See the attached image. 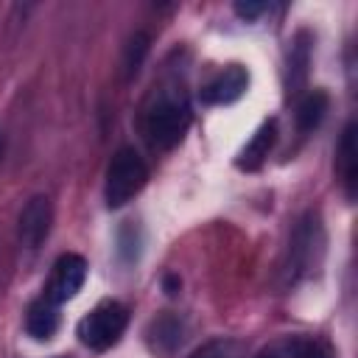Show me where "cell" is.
I'll list each match as a JSON object with an SVG mask.
<instances>
[{
    "instance_id": "1",
    "label": "cell",
    "mask_w": 358,
    "mask_h": 358,
    "mask_svg": "<svg viewBox=\"0 0 358 358\" xmlns=\"http://www.w3.org/2000/svg\"><path fill=\"white\" fill-rule=\"evenodd\" d=\"M190 120H193L190 101L179 84L154 87L140 109V129L145 140L159 151L179 145L182 137L187 134Z\"/></svg>"
},
{
    "instance_id": "2",
    "label": "cell",
    "mask_w": 358,
    "mask_h": 358,
    "mask_svg": "<svg viewBox=\"0 0 358 358\" xmlns=\"http://www.w3.org/2000/svg\"><path fill=\"white\" fill-rule=\"evenodd\" d=\"M148 182V165L143 162V157L123 145L117 148V154L112 157L109 168H106V185H103V199L112 210L129 204Z\"/></svg>"
},
{
    "instance_id": "3",
    "label": "cell",
    "mask_w": 358,
    "mask_h": 358,
    "mask_svg": "<svg viewBox=\"0 0 358 358\" xmlns=\"http://www.w3.org/2000/svg\"><path fill=\"white\" fill-rule=\"evenodd\" d=\"M126 324H129V310H126L120 302L106 299V302L95 305V308L78 322L76 333H78V341H81L84 347H90V350H95V352H103V350H109V347H115V344L120 341Z\"/></svg>"
},
{
    "instance_id": "4",
    "label": "cell",
    "mask_w": 358,
    "mask_h": 358,
    "mask_svg": "<svg viewBox=\"0 0 358 358\" xmlns=\"http://www.w3.org/2000/svg\"><path fill=\"white\" fill-rule=\"evenodd\" d=\"M322 243H324V238H322L319 218L316 215H305L299 221V227L294 229V238L288 243V266H285V271H288L291 282L299 280L302 274H308L316 266V260L322 255Z\"/></svg>"
},
{
    "instance_id": "5",
    "label": "cell",
    "mask_w": 358,
    "mask_h": 358,
    "mask_svg": "<svg viewBox=\"0 0 358 358\" xmlns=\"http://www.w3.org/2000/svg\"><path fill=\"white\" fill-rule=\"evenodd\" d=\"M50 224H53V204L48 196H31L20 213V221H17V235H20V243L22 249L28 252H36L42 246V241L48 238L50 232Z\"/></svg>"
},
{
    "instance_id": "6",
    "label": "cell",
    "mask_w": 358,
    "mask_h": 358,
    "mask_svg": "<svg viewBox=\"0 0 358 358\" xmlns=\"http://www.w3.org/2000/svg\"><path fill=\"white\" fill-rule=\"evenodd\" d=\"M84 280H87V260L76 252H67L56 260L53 274H50L48 288H45V296L53 299L56 305H62V302L73 299L81 291Z\"/></svg>"
},
{
    "instance_id": "7",
    "label": "cell",
    "mask_w": 358,
    "mask_h": 358,
    "mask_svg": "<svg viewBox=\"0 0 358 358\" xmlns=\"http://www.w3.org/2000/svg\"><path fill=\"white\" fill-rule=\"evenodd\" d=\"M249 87V73L241 64H229L221 73H215L204 87H201V103L210 106H227L235 103Z\"/></svg>"
},
{
    "instance_id": "8",
    "label": "cell",
    "mask_w": 358,
    "mask_h": 358,
    "mask_svg": "<svg viewBox=\"0 0 358 358\" xmlns=\"http://www.w3.org/2000/svg\"><path fill=\"white\" fill-rule=\"evenodd\" d=\"M56 330H59V305L42 294L25 310V333L36 341H48Z\"/></svg>"
},
{
    "instance_id": "9",
    "label": "cell",
    "mask_w": 358,
    "mask_h": 358,
    "mask_svg": "<svg viewBox=\"0 0 358 358\" xmlns=\"http://www.w3.org/2000/svg\"><path fill=\"white\" fill-rule=\"evenodd\" d=\"M274 140H277V123H274V120H266V123L252 134V140L243 145V151L238 154V168H243V171H257V168L266 162V157L271 154Z\"/></svg>"
},
{
    "instance_id": "10",
    "label": "cell",
    "mask_w": 358,
    "mask_h": 358,
    "mask_svg": "<svg viewBox=\"0 0 358 358\" xmlns=\"http://www.w3.org/2000/svg\"><path fill=\"white\" fill-rule=\"evenodd\" d=\"M336 171L341 179V187L347 193V199L355 196V176H358V165H355V123H347L341 131V143L336 151Z\"/></svg>"
},
{
    "instance_id": "11",
    "label": "cell",
    "mask_w": 358,
    "mask_h": 358,
    "mask_svg": "<svg viewBox=\"0 0 358 358\" xmlns=\"http://www.w3.org/2000/svg\"><path fill=\"white\" fill-rule=\"evenodd\" d=\"M327 103H330V98H327L324 90L308 92V95L299 101V106H296V126H299V131L316 129V126L322 123L324 112H327Z\"/></svg>"
},
{
    "instance_id": "12",
    "label": "cell",
    "mask_w": 358,
    "mask_h": 358,
    "mask_svg": "<svg viewBox=\"0 0 358 358\" xmlns=\"http://www.w3.org/2000/svg\"><path fill=\"white\" fill-rule=\"evenodd\" d=\"M308 64H310V48L305 34H299L291 45V56H288V87L296 92V87L305 81L308 76Z\"/></svg>"
},
{
    "instance_id": "13",
    "label": "cell",
    "mask_w": 358,
    "mask_h": 358,
    "mask_svg": "<svg viewBox=\"0 0 358 358\" xmlns=\"http://www.w3.org/2000/svg\"><path fill=\"white\" fill-rule=\"evenodd\" d=\"M151 333H157V336H151V338H154V347H157L159 352H171V350H176L179 341H182V327H179V322H176L173 316H162L159 322H154V324H151Z\"/></svg>"
},
{
    "instance_id": "14",
    "label": "cell",
    "mask_w": 358,
    "mask_h": 358,
    "mask_svg": "<svg viewBox=\"0 0 358 358\" xmlns=\"http://www.w3.org/2000/svg\"><path fill=\"white\" fill-rule=\"evenodd\" d=\"M288 355L291 358H333L330 347L313 336H296L288 341Z\"/></svg>"
},
{
    "instance_id": "15",
    "label": "cell",
    "mask_w": 358,
    "mask_h": 358,
    "mask_svg": "<svg viewBox=\"0 0 358 358\" xmlns=\"http://www.w3.org/2000/svg\"><path fill=\"white\" fill-rule=\"evenodd\" d=\"M145 53H148V34H134V36L129 39L126 62H123V67H126V76H129V78L140 70V64H143V56H145Z\"/></svg>"
},
{
    "instance_id": "16",
    "label": "cell",
    "mask_w": 358,
    "mask_h": 358,
    "mask_svg": "<svg viewBox=\"0 0 358 358\" xmlns=\"http://www.w3.org/2000/svg\"><path fill=\"white\" fill-rule=\"evenodd\" d=\"M187 358H229V341H221V338L207 341L199 350H193Z\"/></svg>"
},
{
    "instance_id": "17",
    "label": "cell",
    "mask_w": 358,
    "mask_h": 358,
    "mask_svg": "<svg viewBox=\"0 0 358 358\" xmlns=\"http://www.w3.org/2000/svg\"><path fill=\"white\" fill-rule=\"evenodd\" d=\"M266 11H271L268 3H252V0H246V3H235V14H238L241 20H246V22L257 20V17L266 14Z\"/></svg>"
},
{
    "instance_id": "18",
    "label": "cell",
    "mask_w": 358,
    "mask_h": 358,
    "mask_svg": "<svg viewBox=\"0 0 358 358\" xmlns=\"http://www.w3.org/2000/svg\"><path fill=\"white\" fill-rule=\"evenodd\" d=\"M255 358H282V355H280V352H277L274 347H266V350H260V352H257Z\"/></svg>"
},
{
    "instance_id": "19",
    "label": "cell",
    "mask_w": 358,
    "mask_h": 358,
    "mask_svg": "<svg viewBox=\"0 0 358 358\" xmlns=\"http://www.w3.org/2000/svg\"><path fill=\"white\" fill-rule=\"evenodd\" d=\"M0 154H3V137H0Z\"/></svg>"
}]
</instances>
